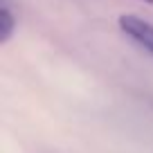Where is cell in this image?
Instances as JSON below:
<instances>
[{"label": "cell", "mask_w": 153, "mask_h": 153, "mask_svg": "<svg viewBox=\"0 0 153 153\" xmlns=\"http://www.w3.org/2000/svg\"><path fill=\"white\" fill-rule=\"evenodd\" d=\"M117 25L131 41H135L142 50L153 54V25L151 23H146L144 18H140L135 14H122L117 18Z\"/></svg>", "instance_id": "obj_1"}, {"label": "cell", "mask_w": 153, "mask_h": 153, "mask_svg": "<svg viewBox=\"0 0 153 153\" xmlns=\"http://www.w3.org/2000/svg\"><path fill=\"white\" fill-rule=\"evenodd\" d=\"M11 34H14V14L2 2V7H0V43H7Z\"/></svg>", "instance_id": "obj_2"}, {"label": "cell", "mask_w": 153, "mask_h": 153, "mask_svg": "<svg viewBox=\"0 0 153 153\" xmlns=\"http://www.w3.org/2000/svg\"><path fill=\"white\" fill-rule=\"evenodd\" d=\"M144 2H149V5H153V0H144Z\"/></svg>", "instance_id": "obj_3"}]
</instances>
